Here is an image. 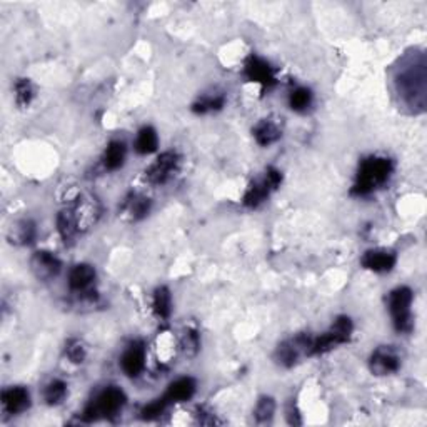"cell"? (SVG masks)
Instances as JSON below:
<instances>
[{
    "label": "cell",
    "mask_w": 427,
    "mask_h": 427,
    "mask_svg": "<svg viewBox=\"0 0 427 427\" xmlns=\"http://www.w3.org/2000/svg\"><path fill=\"white\" fill-rule=\"evenodd\" d=\"M426 59L422 54L414 57L407 55L401 60V67L397 69L396 92L401 97V102L409 107L412 112H422L426 107Z\"/></svg>",
    "instance_id": "6da1fadb"
},
{
    "label": "cell",
    "mask_w": 427,
    "mask_h": 427,
    "mask_svg": "<svg viewBox=\"0 0 427 427\" xmlns=\"http://www.w3.org/2000/svg\"><path fill=\"white\" fill-rule=\"evenodd\" d=\"M392 170L394 164L391 159L381 157V155H371V157L364 159L359 165L350 194L357 197L369 196L387 182Z\"/></svg>",
    "instance_id": "7a4b0ae2"
},
{
    "label": "cell",
    "mask_w": 427,
    "mask_h": 427,
    "mask_svg": "<svg viewBox=\"0 0 427 427\" xmlns=\"http://www.w3.org/2000/svg\"><path fill=\"white\" fill-rule=\"evenodd\" d=\"M126 394L122 389L116 386L106 387L82 412V419L85 422H94L97 419H109V417L117 416L126 406Z\"/></svg>",
    "instance_id": "3957f363"
},
{
    "label": "cell",
    "mask_w": 427,
    "mask_h": 427,
    "mask_svg": "<svg viewBox=\"0 0 427 427\" xmlns=\"http://www.w3.org/2000/svg\"><path fill=\"white\" fill-rule=\"evenodd\" d=\"M412 291L402 286L389 294V312H391L394 329L399 334H409L414 329L412 321Z\"/></svg>",
    "instance_id": "277c9868"
},
{
    "label": "cell",
    "mask_w": 427,
    "mask_h": 427,
    "mask_svg": "<svg viewBox=\"0 0 427 427\" xmlns=\"http://www.w3.org/2000/svg\"><path fill=\"white\" fill-rule=\"evenodd\" d=\"M354 332V324L348 316H339L338 319L332 322L331 329L319 336V338L312 339L311 355H322L329 353L340 344H345L350 340V336Z\"/></svg>",
    "instance_id": "5b68a950"
},
{
    "label": "cell",
    "mask_w": 427,
    "mask_h": 427,
    "mask_svg": "<svg viewBox=\"0 0 427 427\" xmlns=\"http://www.w3.org/2000/svg\"><path fill=\"white\" fill-rule=\"evenodd\" d=\"M281 184H282L281 170L276 167H267L262 179H257L254 180V182H250V186L248 187V191H245L242 202H244L245 207L257 209L260 204L267 201L270 194L281 187Z\"/></svg>",
    "instance_id": "8992f818"
},
{
    "label": "cell",
    "mask_w": 427,
    "mask_h": 427,
    "mask_svg": "<svg viewBox=\"0 0 427 427\" xmlns=\"http://www.w3.org/2000/svg\"><path fill=\"white\" fill-rule=\"evenodd\" d=\"M312 339L309 334H297L291 339H286L284 343L277 345L276 357L277 364L284 365V367H292L296 365L302 357H311V345Z\"/></svg>",
    "instance_id": "52a82bcc"
},
{
    "label": "cell",
    "mask_w": 427,
    "mask_h": 427,
    "mask_svg": "<svg viewBox=\"0 0 427 427\" xmlns=\"http://www.w3.org/2000/svg\"><path fill=\"white\" fill-rule=\"evenodd\" d=\"M180 164V157L177 152L167 150L164 154H160L155 162L145 170V177L154 186H164L165 182H169L177 172Z\"/></svg>",
    "instance_id": "ba28073f"
},
{
    "label": "cell",
    "mask_w": 427,
    "mask_h": 427,
    "mask_svg": "<svg viewBox=\"0 0 427 427\" xmlns=\"http://www.w3.org/2000/svg\"><path fill=\"white\" fill-rule=\"evenodd\" d=\"M69 209L74 214L80 232L87 231L96 224L99 219V214H101L99 201L94 196H90V194H79V196H75L74 206Z\"/></svg>",
    "instance_id": "9c48e42d"
},
{
    "label": "cell",
    "mask_w": 427,
    "mask_h": 427,
    "mask_svg": "<svg viewBox=\"0 0 427 427\" xmlns=\"http://www.w3.org/2000/svg\"><path fill=\"white\" fill-rule=\"evenodd\" d=\"M30 270L35 279L47 282L59 276L60 270H62V262L49 250H37L30 257Z\"/></svg>",
    "instance_id": "30bf717a"
},
{
    "label": "cell",
    "mask_w": 427,
    "mask_h": 427,
    "mask_svg": "<svg viewBox=\"0 0 427 427\" xmlns=\"http://www.w3.org/2000/svg\"><path fill=\"white\" fill-rule=\"evenodd\" d=\"M97 272L90 264L74 265L69 272V287L70 291L79 294L82 299H94L92 286L96 282Z\"/></svg>",
    "instance_id": "8fae6325"
},
{
    "label": "cell",
    "mask_w": 427,
    "mask_h": 427,
    "mask_svg": "<svg viewBox=\"0 0 427 427\" xmlns=\"http://www.w3.org/2000/svg\"><path fill=\"white\" fill-rule=\"evenodd\" d=\"M401 367V357L389 345H381L371 354L369 359V369L374 376H389L399 371Z\"/></svg>",
    "instance_id": "7c38bea8"
},
{
    "label": "cell",
    "mask_w": 427,
    "mask_h": 427,
    "mask_svg": "<svg viewBox=\"0 0 427 427\" xmlns=\"http://www.w3.org/2000/svg\"><path fill=\"white\" fill-rule=\"evenodd\" d=\"M244 72L248 80L262 85V89H270L272 85H276V70L262 57L250 55L245 60Z\"/></svg>",
    "instance_id": "4fadbf2b"
},
{
    "label": "cell",
    "mask_w": 427,
    "mask_h": 427,
    "mask_svg": "<svg viewBox=\"0 0 427 427\" xmlns=\"http://www.w3.org/2000/svg\"><path fill=\"white\" fill-rule=\"evenodd\" d=\"M396 262H397L396 254L387 249H371L362 255V259H360V265H362L364 269L372 270V272H377V274L391 272Z\"/></svg>",
    "instance_id": "5bb4252c"
},
{
    "label": "cell",
    "mask_w": 427,
    "mask_h": 427,
    "mask_svg": "<svg viewBox=\"0 0 427 427\" xmlns=\"http://www.w3.org/2000/svg\"><path fill=\"white\" fill-rule=\"evenodd\" d=\"M28 407H30V392L26 387H9L2 392V409L6 414H22Z\"/></svg>",
    "instance_id": "9a60e30c"
},
{
    "label": "cell",
    "mask_w": 427,
    "mask_h": 427,
    "mask_svg": "<svg viewBox=\"0 0 427 427\" xmlns=\"http://www.w3.org/2000/svg\"><path fill=\"white\" fill-rule=\"evenodd\" d=\"M122 371H124L129 377H137L139 374L144 371L145 367V348L144 344L137 343L131 344L129 349L126 350L124 355L121 359Z\"/></svg>",
    "instance_id": "2e32d148"
},
{
    "label": "cell",
    "mask_w": 427,
    "mask_h": 427,
    "mask_svg": "<svg viewBox=\"0 0 427 427\" xmlns=\"http://www.w3.org/2000/svg\"><path fill=\"white\" fill-rule=\"evenodd\" d=\"M196 389H197L196 379L180 377L177 381L170 384L167 391L164 394V397L170 402V404H174V402H186L189 399H192L194 394H196Z\"/></svg>",
    "instance_id": "e0dca14e"
},
{
    "label": "cell",
    "mask_w": 427,
    "mask_h": 427,
    "mask_svg": "<svg viewBox=\"0 0 427 427\" xmlns=\"http://www.w3.org/2000/svg\"><path fill=\"white\" fill-rule=\"evenodd\" d=\"M150 212V199L140 194H131L122 204V214L129 217L131 221L144 219L147 214Z\"/></svg>",
    "instance_id": "ac0fdd59"
},
{
    "label": "cell",
    "mask_w": 427,
    "mask_h": 427,
    "mask_svg": "<svg viewBox=\"0 0 427 427\" xmlns=\"http://www.w3.org/2000/svg\"><path fill=\"white\" fill-rule=\"evenodd\" d=\"M254 139L257 142L259 145L262 147H269L272 144H276V142L282 137V131L279 129V126L274 121H270V118H264V121H260L257 126L253 129Z\"/></svg>",
    "instance_id": "d6986e66"
},
{
    "label": "cell",
    "mask_w": 427,
    "mask_h": 427,
    "mask_svg": "<svg viewBox=\"0 0 427 427\" xmlns=\"http://www.w3.org/2000/svg\"><path fill=\"white\" fill-rule=\"evenodd\" d=\"M37 235V229L34 221L21 219L11 227L9 240L17 245H30Z\"/></svg>",
    "instance_id": "ffe728a7"
},
{
    "label": "cell",
    "mask_w": 427,
    "mask_h": 427,
    "mask_svg": "<svg viewBox=\"0 0 427 427\" xmlns=\"http://www.w3.org/2000/svg\"><path fill=\"white\" fill-rule=\"evenodd\" d=\"M126 157H127V147H126L124 142L112 140L111 144L107 145L106 152H104L102 164L107 170L113 172V170L121 169L122 165H124Z\"/></svg>",
    "instance_id": "44dd1931"
},
{
    "label": "cell",
    "mask_w": 427,
    "mask_h": 427,
    "mask_svg": "<svg viewBox=\"0 0 427 427\" xmlns=\"http://www.w3.org/2000/svg\"><path fill=\"white\" fill-rule=\"evenodd\" d=\"M57 231H59L65 245L72 244L75 237L80 234L77 222H75V217L70 209H65V211L59 212V216H57Z\"/></svg>",
    "instance_id": "7402d4cb"
},
{
    "label": "cell",
    "mask_w": 427,
    "mask_h": 427,
    "mask_svg": "<svg viewBox=\"0 0 427 427\" xmlns=\"http://www.w3.org/2000/svg\"><path fill=\"white\" fill-rule=\"evenodd\" d=\"M157 147H159V137L154 127L150 126L142 127L135 139V150L139 152L140 155H149L152 152L157 150Z\"/></svg>",
    "instance_id": "603a6c76"
},
{
    "label": "cell",
    "mask_w": 427,
    "mask_h": 427,
    "mask_svg": "<svg viewBox=\"0 0 427 427\" xmlns=\"http://www.w3.org/2000/svg\"><path fill=\"white\" fill-rule=\"evenodd\" d=\"M152 307H154L155 316L160 319H169L170 312H172V296L170 291L165 286L157 287L154 292V299H152Z\"/></svg>",
    "instance_id": "cb8c5ba5"
},
{
    "label": "cell",
    "mask_w": 427,
    "mask_h": 427,
    "mask_svg": "<svg viewBox=\"0 0 427 427\" xmlns=\"http://www.w3.org/2000/svg\"><path fill=\"white\" fill-rule=\"evenodd\" d=\"M226 104V97L224 94H207V96H202L197 102H194L192 111L196 113H209V112H216L221 111Z\"/></svg>",
    "instance_id": "d4e9b609"
},
{
    "label": "cell",
    "mask_w": 427,
    "mask_h": 427,
    "mask_svg": "<svg viewBox=\"0 0 427 427\" xmlns=\"http://www.w3.org/2000/svg\"><path fill=\"white\" fill-rule=\"evenodd\" d=\"M65 397H67V384L60 381V379L50 381L44 389V399L49 406L62 404Z\"/></svg>",
    "instance_id": "484cf974"
},
{
    "label": "cell",
    "mask_w": 427,
    "mask_h": 427,
    "mask_svg": "<svg viewBox=\"0 0 427 427\" xmlns=\"http://www.w3.org/2000/svg\"><path fill=\"white\" fill-rule=\"evenodd\" d=\"M312 92L307 87L294 89L289 96V106L296 112H306L312 106Z\"/></svg>",
    "instance_id": "4316f807"
},
{
    "label": "cell",
    "mask_w": 427,
    "mask_h": 427,
    "mask_svg": "<svg viewBox=\"0 0 427 427\" xmlns=\"http://www.w3.org/2000/svg\"><path fill=\"white\" fill-rule=\"evenodd\" d=\"M274 412H276V401L270 396H262L257 401V406H255L254 417L259 424H265V422H270V419H272Z\"/></svg>",
    "instance_id": "83f0119b"
},
{
    "label": "cell",
    "mask_w": 427,
    "mask_h": 427,
    "mask_svg": "<svg viewBox=\"0 0 427 427\" xmlns=\"http://www.w3.org/2000/svg\"><path fill=\"white\" fill-rule=\"evenodd\" d=\"M13 92H16V104L18 107L30 106L32 99H34V87L28 79H17L13 85Z\"/></svg>",
    "instance_id": "f1b7e54d"
},
{
    "label": "cell",
    "mask_w": 427,
    "mask_h": 427,
    "mask_svg": "<svg viewBox=\"0 0 427 427\" xmlns=\"http://www.w3.org/2000/svg\"><path fill=\"white\" fill-rule=\"evenodd\" d=\"M65 357H67L72 364H82L85 357H87V349L85 344L80 339H69L65 343Z\"/></svg>",
    "instance_id": "f546056e"
},
{
    "label": "cell",
    "mask_w": 427,
    "mask_h": 427,
    "mask_svg": "<svg viewBox=\"0 0 427 427\" xmlns=\"http://www.w3.org/2000/svg\"><path fill=\"white\" fill-rule=\"evenodd\" d=\"M170 406V402L165 399V397H159V399L149 402V404L142 407L140 411V417L145 421H152V419H157L159 416L164 414V411L167 409Z\"/></svg>",
    "instance_id": "4dcf8cb0"
},
{
    "label": "cell",
    "mask_w": 427,
    "mask_h": 427,
    "mask_svg": "<svg viewBox=\"0 0 427 427\" xmlns=\"http://www.w3.org/2000/svg\"><path fill=\"white\" fill-rule=\"evenodd\" d=\"M182 348L186 350L187 354H197L199 348H201V340H199V334L196 331L187 329L184 332V338H182Z\"/></svg>",
    "instance_id": "1f68e13d"
},
{
    "label": "cell",
    "mask_w": 427,
    "mask_h": 427,
    "mask_svg": "<svg viewBox=\"0 0 427 427\" xmlns=\"http://www.w3.org/2000/svg\"><path fill=\"white\" fill-rule=\"evenodd\" d=\"M287 412H289V414H287V421H289V424H292V426H299V424H302L301 416H299V412H297V409H296V406H291V409H289Z\"/></svg>",
    "instance_id": "d6a6232c"
}]
</instances>
